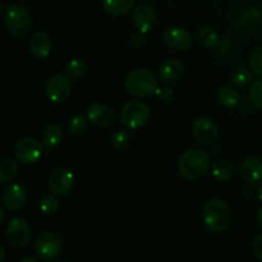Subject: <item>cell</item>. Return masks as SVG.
<instances>
[{
  "mask_svg": "<svg viewBox=\"0 0 262 262\" xmlns=\"http://www.w3.org/2000/svg\"><path fill=\"white\" fill-rule=\"evenodd\" d=\"M102 7L112 15H124L135 7V0H102Z\"/></svg>",
  "mask_w": 262,
  "mask_h": 262,
  "instance_id": "obj_24",
  "label": "cell"
},
{
  "mask_svg": "<svg viewBox=\"0 0 262 262\" xmlns=\"http://www.w3.org/2000/svg\"><path fill=\"white\" fill-rule=\"evenodd\" d=\"M2 12H3V3L0 2V14H2Z\"/></svg>",
  "mask_w": 262,
  "mask_h": 262,
  "instance_id": "obj_41",
  "label": "cell"
},
{
  "mask_svg": "<svg viewBox=\"0 0 262 262\" xmlns=\"http://www.w3.org/2000/svg\"><path fill=\"white\" fill-rule=\"evenodd\" d=\"M241 177L247 184L262 181V160L257 156H248L241 164Z\"/></svg>",
  "mask_w": 262,
  "mask_h": 262,
  "instance_id": "obj_17",
  "label": "cell"
},
{
  "mask_svg": "<svg viewBox=\"0 0 262 262\" xmlns=\"http://www.w3.org/2000/svg\"><path fill=\"white\" fill-rule=\"evenodd\" d=\"M18 164L12 159H4L0 161V184L9 183L17 177Z\"/></svg>",
  "mask_w": 262,
  "mask_h": 262,
  "instance_id": "obj_25",
  "label": "cell"
},
{
  "mask_svg": "<svg viewBox=\"0 0 262 262\" xmlns=\"http://www.w3.org/2000/svg\"><path fill=\"white\" fill-rule=\"evenodd\" d=\"M132 22L138 32L147 33L158 23V13L150 4H140L132 13Z\"/></svg>",
  "mask_w": 262,
  "mask_h": 262,
  "instance_id": "obj_14",
  "label": "cell"
},
{
  "mask_svg": "<svg viewBox=\"0 0 262 262\" xmlns=\"http://www.w3.org/2000/svg\"><path fill=\"white\" fill-rule=\"evenodd\" d=\"M184 66L178 59H168L161 64L159 77L165 83H176L183 77Z\"/></svg>",
  "mask_w": 262,
  "mask_h": 262,
  "instance_id": "obj_19",
  "label": "cell"
},
{
  "mask_svg": "<svg viewBox=\"0 0 262 262\" xmlns=\"http://www.w3.org/2000/svg\"><path fill=\"white\" fill-rule=\"evenodd\" d=\"M51 48H53V43H51L50 36L43 32V31H38V32L33 33L30 43H28L31 55L36 59L48 58L51 53Z\"/></svg>",
  "mask_w": 262,
  "mask_h": 262,
  "instance_id": "obj_18",
  "label": "cell"
},
{
  "mask_svg": "<svg viewBox=\"0 0 262 262\" xmlns=\"http://www.w3.org/2000/svg\"><path fill=\"white\" fill-rule=\"evenodd\" d=\"M217 100L227 109H234L241 101V95L233 86H222L217 90Z\"/></svg>",
  "mask_w": 262,
  "mask_h": 262,
  "instance_id": "obj_23",
  "label": "cell"
},
{
  "mask_svg": "<svg viewBox=\"0 0 262 262\" xmlns=\"http://www.w3.org/2000/svg\"><path fill=\"white\" fill-rule=\"evenodd\" d=\"M234 30L241 35H252L262 27V10L257 7H248L238 10L233 18Z\"/></svg>",
  "mask_w": 262,
  "mask_h": 262,
  "instance_id": "obj_6",
  "label": "cell"
},
{
  "mask_svg": "<svg viewBox=\"0 0 262 262\" xmlns=\"http://www.w3.org/2000/svg\"><path fill=\"white\" fill-rule=\"evenodd\" d=\"M192 136L200 145L210 146L216 142L219 137V128L210 118L200 117L193 120Z\"/></svg>",
  "mask_w": 262,
  "mask_h": 262,
  "instance_id": "obj_11",
  "label": "cell"
},
{
  "mask_svg": "<svg viewBox=\"0 0 262 262\" xmlns=\"http://www.w3.org/2000/svg\"><path fill=\"white\" fill-rule=\"evenodd\" d=\"M256 196H257V199L262 202V181H261V183L257 186V188H256Z\"/></svg>",
  "mask_w": 262,
  "mask_h": 262,
  "instance_id": "obj_37",
  "label": "cell"
},
{
  "mask_svg": "<svg viewBox=\"0 0 262 262\" xmlns=\"http://www.w3.org/2000/svg\"><path fill=\"white\" fill-rule=\"evenodd\" d=\"M250 99L256 107L262 110V78L256 79L250 90Z\"/></svg>",
  "mask_w": 262,
  "mask_h": 262,
  "instance_id": "obj_31",
  "label": "cell"
},
{
  "mask_svg": "<svg viewBox=\"0 0 262 262\" xmlns=\"http://www.w3.org/2000/svg\"><path fill=\"white\" fill-rule=\"evenodd\" d=\"M256 223H257L258 227L262 229V209L258 210V212L256 214Z\"/></svg>",
  "mask_w": 262,
  "mask_h": 262,
  "instance_id": "obj_36",
  "label": "cell"
},
{
  "mask_svg": "<svg viewBox=\"0 0 262 262\" xmlns=\"http://www.w3.org/2000/svg\"><path fill=\"white\" fill-rule=\"evenodd\" d=\"M124 87L130 96L146 99L156 94L159 89V79L155 73L148 69L137 68L125 76Z\"/></svg>",
  "mask_w": 262,
  "mask_h": 262,
  "instance_id": "obj_2",
  "label": "cell"
},
{
  "mask_svg": "<svg viewBox=\"0 0 262 262\" xmlns=\"http://www.w3.org/2000/svg\"><path fill=\"white\" fill-rule=\"evenodd\" d=\"M87 119L96 127L107 128L114 124L117 115L109 105L94 102L87 107Z\"/></svg>",
  "mask_w": 262,
  "mask_h": 262,
  "instance_id": "obj_15",
  "label": "cell"
},
{
  "mask_svg": "<svg viewBox=\"0 0 262 262\" xmlns=\"http://www.w3.org/2000/svg\"><path fill=\"white\" fill-rule=\"evenodd\" d=\"M60 207V202L56 194H46L42 197L40 202V209L42 214L45 215H54Z\"/></svg>",
  "mask_w": 262,
  "mask_h": 262,
  "instance_id": "obj_29",
  "label": "cell"
},
{
  "mask_svg": "<svg viewBox=\"0 0 262 262\" xmlns=\"http://www.w3.org/2000/svg\"><path fill=\"white\" fill-rule=\"evenodd\" d=\"M43 145L32 137L20 138L13 147V155L17 161L22 164H35L41 159Z\"/></svg>",
  "mask_w": 262,
  "mask_h": 262,
  "instance_id": "obj_8",
  "label": "cell"
},
{
  "mask_svg": "<svg viewBox=\"0 0 262 262\" xmlns=\"http://www.w3.org/2000/svg\"><path fill=\"white\" fill-rule=\"evenodd\" d=\"M196 40L200 46L206 49H214L219 45L220 37L211 26H202L196 31Z\"/></svg>",
  "mask_w": 262,
  "mask_h": 262,
  "instance_id": "obj_20",
  "label": "cell"
},
{
  "mask_svg": "<svg viewBox=\"0 0 262 262\" xmlns=\"http://www.w3.org/2000/svg\"><path fill=\"white\" fill-rule=\"evenodd\" d=\"M74 184V176L69 169L58 166L49 176V188L56 196H67Z\"/></svg>",
  "mask_w": 262,
  "mask_h": 262,
  "instance_id": "obj_12",
  "label": "cell"
},
{
  "mask_svg": "<svg viewBox=\"0 0 262 262\" xmlns=\"http://www.w3.org/2000/svg\"><path fill=\"white\" fill-rule=\"evenodd\" d=\"M5 238L12 247H26L32 238L31 225L28 224L27 220L22 217H14L5 227Z\"/></svg>",
  "mask_w": 262,
  "mask_h": 262,
  "instance_id": "obj_7",
  "label": "cell"
},
{
  "mask_svg": "<svg viewBox=\"0 0 262 262\" xmlns=\"http://www.w3.org/2000/svg\"><path fill=\"white\" fill-rule=\"evenodd\" d=\"M230 81H232L233 84L238 87L248 86L253 81V72L247 69L246 67H237L230 73Z\"/></svg>",
  "mask_w": 262,
  "mask_h": 262,
  "instance_id": "obj_26",
  "label": "cell"
},
{
  "mask_svg": "<svg viewBox=\"0 0 262 262\" xmlns=\"http://www.w3.org/2000/svg\"><path fill=\"white\" fill-rule=\"evenodd\" d=\"M87 64L82 59H73L66 67V74L72 79H79L86 74Z\"/></svg>",
  "mask_w": 262,
  "mask_h": 262,
  "instance_id": "obj_27",
  "label": "cell"
},
{
  "mask_svg": "<svg viewBox=\"0 0 262 262\" xmlns=\"http://www.w3.org/2000/svg\"><path fill=\"white\" fill-rule=\"evenodd\" d=\"M45 92L50 101L63 104L72 95L71 78L64 74H54L46 82Z\"/></svg>",
  "mask_w": 262,
  "mask_h": 262,
  "instance_id": "obj_10",
  "label": "cell"
},
{
  "mask_svg": "<svg viewBox=\"0 0 262 262\" xmlns=\"http://www.w3.org/2000/svg\"><path fill=\"white\" fill-rule=\"evenodd\" d=\"M260 3H261V4H262V0H260Z\"/></svg>",
  "mask_w": 262,
  "mask_h": 262,
  "instance_id": "obj_43",
  "label": "cell"
},
{
  "mask_svg": "<svg viewBox=\"0 0 262 262\" xmlns=\"http://www.w3.org/2000/svg\"><path fill=\"white\" fill-rule=\"evenodd\" d=\"M212 177L219 182H229L234 177V165L227 159H217L212 165Z\"/></svg>",
  "mask_w": 262,
  "mask_h": 262,
  "instance_id": "obj_21",
  "label": "cell"
},
{
  "mask_svg": "<svg viewBox=\"0 0 262 262\" xmlns=\"http://www.w3.org/2000/svg\"><path fill=\"white\" fill-rule=\"evenodd\" d=\"M250 67L257 76H262V46L256 48L250 55Z\"/></svg>",
  "mask_w": 262,
  "mask_h": 262,
  "instance_id": "obj_32",
  "label": "cell"
},
{
  "mask_svg": "<svg viewBox=\"0 0 262 262\" xmlns=\"http://www.w3.org/2000/svg\"><path fill=\"white\" fill-rule=\"evenodd\" d=\"M253 253L257 260L262 262V234L257 235L256 239L253 241Z\"/></svg>",
  "mask_w": 262,
  "mask_h": 262,
  "instance_id": "obj_35",
  "label": "cell"
},
{
  "mask_svg": "<svg viewBox=\"0 0 262 262\" xmlns=\"http://www.w3.org/2000/svg\"><path fill=\"white\" fill-rule=\"evenodd\" d=\"M129 43L130 46H132V49H135V50H141V49H143L146 46V43H147L146 33H141V32L135 33V35L130 37Z\"/></svg>",
  "mask_w": 262,
  "mask_h": 262,
  "instance_id": "obj_34",
  "label": "cell"
},
{
  "mask_svg": "<svg viewBox=\"0 0 262 262\" xmlns=\"http://www.w3.org/2000/svg\"><path fill=\"white\" fill-rule=\"evenodd\" d=\"M151 112L146 102L141 100H130L122 105L119 112V119L123 127L129 130L143 127L150 120Z\"/></svg>",
  "mask_w": 262,
  "mask_h": 262,
  "instance_id": "obj_4",
  "label": "cell"
},
{
  "mask_svg": "<svg viewBox=\"0 0 262 262\" xmlns=\"http://www.w3.org/2000/svg\"><path fill=\"white\" fill-rule=\"evenodd\" d=\"M63 242L56 233L45 232L37 237L35 242V252L43 261L55 260L61 252Z\"/></svg>",
  "mask_w": 262,
  "mask_h": 262,
  "instance_id": "obj_9",
  "label": "cell"
},
{
  "mask_svg": "<svg viewBox=\"0 0 262 262\" xmlns=\"http://www.w3.org/2000/svg\"><path fill=\"white\" fill-rule=\"evenodd\" d=\"M3 205L9 211H19L27 201V191L22 184H12L3 193Z\"/></svg>",
  "mask_w": 262,
  "mask_h": 262,
  "instance_id": "obj_16",
  "label": "cell"
},
{
  "mask_svg": "<svg viewBox=\"0 0 262 262\" xmlns=\"http://www.w3.org/2000/svg\"><path fill=\"white\" fill-rule=\"evenodd\" d=\"M163 40L168 48L176 51H187L192 46V35L183 27L170 26L163 33Z\"/></svg>",
  "mask_w": 262,
  "mask_h": 262,
  "instance_id": "obj_13",
  "label": "cell"
},
{
  "mask_svg": "<svg viewBox=\"0 0 262 262\" xmlns=\"http://www.w3.org/2000/svg\"><path fill=\"white\" fill-rule=\"evenodd\" d=\"M4 23L8 32L15 37H22L27 35L32 26L31 13L25 5L12 4L7 8L4 14Z\"/></svg>",
  "mask_w": 262,
  "mask_h": 262,
  "instance_id": "obj_5",
  "label": "cell"
},
{
  "mask_svg": "<svg viewBox=\"0 0 262 262\" xmlns=\"http://www.w3.org/2000/svg\"><path fill=\"white\" fill-rule=\"evenodd\" d=\"M4 219H5V212H4V209H3V206L0 205V225L4 223Z\"/></svg>",
  "mask_w": 262,
  "mask_h": 262,
  "instance_id": "obj_38",
  "label": "cell"
},
{
  "mask_svg": "<svg viewBox=\"0 0 262 262\" xmlns=\"http://www.w3.org/2000/svg\"><path fill=\"white\" fill-rule=\"evenodd\" d=\"M146 2H152V0H146Z\"/></svg>",
  "mask_w": 262,
  "mask_h": 262,
  "instance_id": "obj_42",
  "label": "cell"
},
{
  "mask_svg": "<svg viewBox=\"0 0 262 262\" xmlns=\"http://www.w3.org/2000/svg\"><path fill=\"white\" fill-rule=\"evenodd\" d=\"M63 140V129L59 124H49L42 132V145L46 150H53Z\"/></svg>",
  "mask_w": 262,
  "mask_h": 262,
  "instance_id": "obj_22",
  "label": "cell"
},
{
  "mask_svg": "<svg viewBox=\"0 0 262 262\" xmlns=\"http://www.w3.org/2000/svg\"><path fill=\"white\" fill-rule=\"evenodd\" d=\"M156 96H158V99L160 100V102L168 105L176 101L177 95H176V91H174L171 87L166 86V87H163V89L159 87L158 91H156Z\"/></svg>",
  "mask_w": 262,
  "mask_h": 262,
  "instance_id": "obj_33",
  "label": "cell"
},
{
  "mask_svg": "<svg viewBox=\"0 0 262 262\" xmlns=\"http://www.w3.org/2000/svg\"><path fill=\"white\" fill-rule=\"evenodd\" d=\"M4 258H5V250H4V247L0 245V262L4 261Z\"/></svg>",
  "mask_w": 262,
  "mask_h": 262,
  "instance_id": "obj_39",
  "label": "cell"
},
{
  "mask_svg": "<svg viewBox=\"0 0 262 262\" xmlns=\"http://www.w3.org/2000/svg\"><path fill=\"white\" fill-rule=\"evenodd\" d=\"M130 136L125 130H117L110 137V145L115 151H124L129 146Z\"/></svg>",
  "mask_w": 262,
  "mask_h": 262,
  "instance_id": "obj_30",
  "label": "cell"
},
{
  "mask_svg": "<svg viewBox=\"0 0 262 262\" xmlns=\"http://www.w3.org/2000/svg\"><path fill=\"white\" fill-rule=\"evenodd\" d=\"M202 220L209 230L214 233L224 232L232 223V211L223 200L212 199L205 204Z\"/></svg>",
  "mask_w": 262,
  "mask_h": 262,
  "instance_id": "obj_3",
  "label": "cell"
},
{
  "mask_svg": "<svg viewBox=\"0 0 262 262\" xmlns=\"http://www.w3.org/2000/svg\"><path fill=\"white\" fill-rule=\"evenodd\" d=\"M87 120L82 114H76L69 119L68 130L72 136L78 137L87 130Z\"/></svg>",
  "mask_w": 262,
  "mask_h": 262,
  "instance_id": "obj_28",
  "label": "cell"
},
{
  "mask_svg": "<svg viewBox=\"0 0 262 262\" xmlns=\"http://www.w3.org/2000/svg\"><path fill=\"white\" fill-rule=\"evenodd\" d=\"M210 156L201 148H189L184 151L178 160V171L187 181H196L204 177L210 168Z\"/></svg>",
  "mask_w": 262,
  "mask_h": 262,
  "instance_id": "obj_1",
  "label": "cell"
},
{
  "mask_svg": "<svg viewBox=\"0 0 262 262\" xmlns=\"http://www.w3.org/2000/svg\"><path fill=\"white\" fill-rule=\"evenodd\" d=\"M19 262H38V261H37V258H35V257H25V258H22Z\"/></svg>",
  "mask_w": 262,
  "mask_h": 262,
  "instance_id": "obj_40",
  "label": "cell"
}]
</instances>
